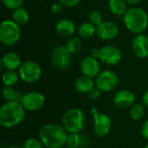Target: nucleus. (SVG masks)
Segmentation results:
<instances>
[{"label":"nucleus","mask_w":148,"mask_h":148,"mask_svg":"<svg viewBox=\"0 0 148 148\" xmlns=\"http://www.w3.org/2000/svg\"><path fill=\"white\" fill-rule=\"evenodd\" d=\"M94 119V133L98 137H105L108 135L112 127L111 118L103 113L99 112L96 108L91 110Z\"/></svg>","instance_id":"6e6552de"},{"label":"nucleus","mask_w":148,"mask_h":148,"mask_svg":"<svg viewBox=\"0 0 148 148\" xmlns=\"http://www.w3.org/2000/svg\"><path fill=\"white\" fill-rule=\"evenodd\" d=\"M123 20L126 28L134 34H142L148 25V15L146 10L140 7L132 6L128 8Z\"/></svg>","instance_id":"7ed1b4c3"},{"label":"nucleus","mask_w":148,"mask_h":148,"mask_svg":"<svg viewBox=\"0 0 148 148\" xmlns=\"http://www.w3.org/2000/svg\"><path fill=\"white\" fill-rule=\"evenodd\" d=\"M20 79L19 74L14 70H6L2 75V82L4 87L15 86Z\"/></svg>","instance_id":"5701e85b"},{"label":"nucleus","mask_w":148,"mask_h":148,"mask_svg":"<svg viewBox=\"0 0 148 148\" xmlns=\"http://www.w3.org/2000/svg\"><path fill=\"white\" fill-rule=\"evenodd\" d=\"M22 35L21 28L12 20H3L0 26V41L6 47L16 45Z\"/></svg>","instance_id":"39448f33"},{"label":"nucleus","mask_w":148,"mask_h":148,"mask_svg":"<svg viewBox=\"0 0 148 148\" xmlns=\"http://www.w3.org/2000/svg\"><path fill=\"white\" fill-rule=\"evenodd\" d=\"M65 47H66L67 50L71 55L72 54H76L82 48V41L81 37H77V36L71 37L67 41V42L65 44Z\"/></svg>","instance_id":"b1692460"},{"label":"nucleus","mask_w":148,"mask_h":148,"mask_svg":"<svg viewBox=\"0 0 148 148\" xmlns=\"http://www.w3.org/2000/svg\"><path fill=\"white\" fill-rule=\"evenodd\" d=\"M33 1H37L38 2V1H42V0H33Z\"/></svg>","instance_id":"4c0bfd02"},{"label":"nucleus","mask_w":148,"mask_h":148,"mask_svg":"<svg viewBox=\"0 0 148 148\" xmlns=\"http://www.w3.org/2000/svg\"><path fill=\"white\" fill-rule=\"evenodd\" d=\"M82 136L79 134H69L66 139L65 147L67 148L81 147Z\"/></svg>","instance_id":"a878e982"},{"label":"nucleus","mask_w":148,"mask_h":148,"mask_svg":"<svg viewBox=\"0 0 148 148\" xmlns=\"http://www.w3.org/2000/svg\"><path fill=\"white\" fill-rule=\"evenodd\" d=\"M56 30L59 36L62 37H69L75 34V25L71 20L68 18H62L56 22Z\"/></svg>","instance_id":"f3484780"},{"label":"nucleus","mask_w":148,"mask_h":148,"mask_svg":"<svg viewBox=\"0 0 148 148\" xmlns=\"http://www.w3.org/2000/svg\"><path fill=\"white\" fill-rule=\"evenodd\" d=\"M9 148H23L21 147L20 146H18V145H12V146H10Z\"/></svg>","instance_id":"e433bc0d"},{"label":"nucleus","mask_w":148,"mask_h":148,"mask_svg":"<svg viewBox=\"0 0 148 148\" xmlns=\"http://www.w3.org/2000/svg\"><path fill=\"white\" fill-rule=\"evenodd\" d=\"M68 132L62 124L49 123L39 131V140L46 148H62L65 146Z\"/></svg>","instance_id":"f257e3e1"},{"label":"nucleus","mask_w":148,"mask_h":148,"mask_svg":"<svg viewBox=\"0 0 148 148\" xmlns=\"http://www.w3.org/2000/svg\"><path fill=\"white\" fill-rule=\"evenodd\" d=\"M141 134L147 140H148V120L143 123L141 127Z\"/></svg>","instance_id":"473e14b6"},{"label":"nucleus","mask_w":148,"mask_h":148,"mask_svg":"<svg viewBox=\"0 0 148 148\" xmlns=\"http://www.w3.org/2000/svg\"><path fill=\"white\" fill-rule=\"evenodd\" d=\"M98 54H99V49H97V48H95V49H91V51H90V56L93 57H95L97 59H98Z\"/></svg>","instance_id":"f704fd0d"},{"label":"nucleus","mask_w":148,"mask_h":148,"mask_svg":"<svg viewBox=\"0 0 148 148\" xmlns=\"http://www.w3.org/2000/svg\"><path fill=\"white\" fill-rule=\"evenodd\" d=\"M20 79L29 84L36 83L42 76V69L40 65L35 61H25L22 63L18 69Z\"/></svg>","instance_id":"0eeeda50"},{"label":"nucleus","mask_w":148,"mask_h":148,"mask_svg":"<svg viewBox=\"0 0 148 148\" xmlns=\"http://www.w3.org/2000/svg\"><path fill=\"white\" fill-rule=\"evenodd\" d=\"M95 87L101 92L109 93L115 90L119 85L120 79L118 75L112 70H102L95 78Z\"/></svg>","instance_id":"423d86ee"},{"label":"nucleus","mask_w":148,"mask_h":148,"mask_svg":"<svg viewBox=\"0 0 148 148\" xmlns=\"http://www.w3.org/2000/svg\"><path fill=\"white\" fill-rule=\"evenodd\" d=\"M88 20L95 27L99 26L100 24H101L104 22L103 21V16H102L101 11H99L97 10H93L90 11V13L88 15Z\"/></svg>","instance_id":"bb28decb"},{"label":"nucleus","mask_w":148,"mask_h":148,"mask_svg":"<svg viewBox=\"0 0 148 148\" xmlns=\"http://www.w3.org/2000/svg\"><path fill=\"white\" fill-rule=\"evenodd\" d=\"M142 101H143V104L145 105V107L148 108V89L145 91V93L142 95Z\"/></svg>","instance_id":"72a5a7b5"},{"label":"nucleus","mask_w":148,"mask_h":148,"mask_svg":"<svg viewBox=\"0 0 148 148\" xmlns=\"http://www.w3.org/2000/svg\"><path fill=\"white\" fill-rule=\"evenodd\" d=\"M44 146L41 142L40 140L35 139V138H29L27 139L23 145V148H43Z\"/></svg>","instance_id":"cd10ccee"},{"label":"nucleus","mask_w":148,"mask_h":148,"mask_svg":"<svg viewBox=\"0 0 148 148\" xmlns=\"http://www.w3.org/2000/svg\"><path fill=\"white\" fill-rule=\"evenodd\" d=\"M25 111L21 102H5L0 108V125L4 128L18 126L25 118Z\"/></svg>","instance_id":"f03ea898"},{"label":"nucleus","mask_w":148,"mask_h":148,"mask_svg":"<svg viewBox=\"0 0 148 148\" xmlns=\"http://www.w3.org/2000/svg\"><path fill=\"white\" fill-rule=\"evenodd\" d=\"M145 114V105L142 103H134L129 109V115L133 121H140Z\"/></svg>","instance_id":"393cba45"},{"label":"nucleus","mask_w":148,"mask_h":148,"mask_svg":"<svg viewBox=\"0 0 148 148\" xmlns=\"http://www.w3.org/2000/svg\"><path fill=\"white\" fill-rule=\"evenodd\" d=\"M60 2L64 5V7H69V8H72L76 6L80 0H60Z\"/></svg>","instance_id":"2f4dec72"},{"label":"nucleus","mask_w":148,"mask_h":148,"mask_svg":"<svg viewBox=\"0 0 148 148\" xmlns=\"http://www.w3.org/2000/svg\"><path fill=\"white\" fill-rule=\"evenodd\" d=\"M101 91L98 88L95 87V88L88 94V97L89 100H91V101H95V100H97V99L101 96Z\"/></svg>","instance_id":"7c9ffc66"},{"label":"nucleus","mask_w":148,"mask_h":148,"mask_svg":"<svg viewBox=\"0 0 148 148\" xmlns=\"http://www.w3.org/2000/svg\"><path fill=\"white\" fill-rule=\"evenodd\" d=\"M77 33L79 37L82 39H89L96 35V27L90 22L82 23L77 28Z\"/></svg>","instance_id":"6ab92c4d"},{"label":"nucleus","mask_w":148,"mask_h":148,"mask_svg":"<svg viewBox=\"0 0 148 148\" xmlns=\"http://www.w3.org/2000/svg\"><path fill=\"white\" fill-rule=\"evenodd\" d=\"M119 34V28L116 23L109 21H104L96 27L97 36L103 41H110L114 39Z\"/></svg>","instance_id":"4468645a"},{"label":"nucleus","mask_w":148,"mask_h":148,"mask_svg":"<svg viewBox=\"0 0 148 148\" xmlns=\"http://www.w3.org/2000/svg\"><path fill=\"white\" fill-rule=\"evenodd\" d=\"M2 148H4V147H2Z\"/></svg>","instance_id":"ea45409f"},{"label":"nucleus","mask_w":148,"mask_h":148,"mask_svg":"<svg viewBox=\"0 0 148 148\" xmlns=\"http://www.w3.org/2000/svg\"><path fill=\"white\" fill-rule=\"evenodd\" d=\"M21 103L29 112H36L42 108L45 103L44 95L38 91H30L23 95Z\"/></svg>","instance_id":"9d476101"},{"label":"nucleus","mask_w":148,"mask_h":148,"mask_svg":"<svg viewBox=\"0 0 148 148\" xmlns=\"http://www.w3.org/2000/svg\"><path fill=\"white\" fill-rule=\"evenodd\" d=\"M122 58L121 51L119 48L114 45H105L99 49L98 59L107 65H116Z\"/></svg>","instance_id":"9b49d317"},{"label":"nucleus","mask_w":148,"mask_h":148,"mask_svg":"<svg viewBox=\"0 0 148 148\" xmlns=\"http://www.w3.org/2000/svg\"><path fill=\"white\" fill-rule=\"evenodd\" d=\"M95 87V82L93 78L82 75L75 82V88L80 94L88 95Z\"/></svg>","instance_id":"a211bd4d"},{"label":"nucleus","mask_w":148,"mask_h":148,"mask_svg":"<svg viewBox=\"0 0 148 148\" xmlns=\"http://www.w3.org/2000/svg\"><path fill=\"white\" fill-rule=\"evenodd\" d=\"M3 5L11 10H14L16 9H18L22 7L23 3V0H2Z\"/></svg>","instance_id":"c85d7f7f"},{"label":"nucleus","mask_w":148,"mask_h":148,"mask_svg":"<svg viewBox=\"0 0 148 148\" xmlns=\"http://www.w3.org/2000/svg\"><path fill=\"white\" fill-rule=\"evenodd\" d=\"M80 70L82 75L95 78L101 72V65L99 59L91 56L84 57L80 63Z\"/></svg>","instance_id":"f8f14e48"},{"label":"nucleus","mask_w":148,"mask_h":148,"mask_svg":"<svg viewBox=\"0 0 148 148\" xmlns=\"http://www.w3.org/2000/svg\"><path fill=\"white\" fill-rule=\"evenodd\" d=\"M51 62L58 69H67L71 64V54L67 50L65 45H56L51 51Z\"/></svg>","instance_id":"1a4fd4ad"},{"label":"nucleus","mask_w":148,"mask_h":148,"mask_svg":"<svg viewBox=\"0 0 148 148\" xmlns=\"http://www.w3.org/2000/svg\"><path fill=\"white\" fill-rule=\"evenodd\" d=\"M113 101L115 107L121 109L130 108L135 101L134 94L127 89H121L116 92L114 95Z\"/></svg>","instance_id":"ddd939ff"},{"label":"nucleus","mask_w":148,"mask_h":148,"mask_svg":"<svg viewBox=\"0 0 148 148\" xmlns=\"http://www.w3.org/2000/svg\"><path fill=\"white\" fill-rule=\"evenodd\" d=\"M62 125L68 134H79L85 125V114L78 108L68 109L62 115Z\"/></svg>","instance_id":"20e7f679"},{"label":"nucleus","mask_w":148,"mask_h":148,"mask_svg":"<svg viewBox=\"0 0 148 148\" xmlns=\"http://www.w3.org/2000/svg\"><path fill=\"white\" fill-rule=\"evenodd\" d=\"M108 8L115 16H124L127 12V3L125 0H108Z\"/></svg>","instance_id":"aec40b11"},{"label":"nucleus","mask_w":148,"mask_h":148,"mask_svg":"<svg viewBox=\"0 0 148 148\" xmlns=\"http://www.w3.org/2000/svg\"><path fill=\"white\" fill-rule=\"evenodd\" d=\"M145 148H148V144L146 146V147H145Z\"/></svg>","instance_id":"58836bf2"},{"label":"nucleus","mask_w":148,"mask_h":148,"mask_svg":"<svg viewBox=\"0 0 148 148\" xmlns=\"http://www.w3.org/2000/svg\"><path fill=\"white\" fill-rule=\"evenodd\" d=\"M11 20L13 22H15L16 24H18L19 26H22V25L26 24L29 22V14L28 10L20 7V8L16 9L12 11Z\"/></svg>","instance_id":"4be33fe9"},{"label":"nucleus","mask_w":148,"mask_h":148,"mask_svg":"<svg viewBox=\"0 0 148 148\" xmlns=\"http://www.w3.org/2000/svg\"><path fill=\"white\" fill-rule=\"evenodd\" d=\"M132 51L138 58L148 57V36L145 34L137 35L132 42Z\"/></svg>","instance_id":"2eb2a0df"},{"label":"nucleus","mask_w":148,"mask_h":148,"mask_svg":"<svg viewBox=\"0 0 148 148\" xmlns=\"http://www.w3.org/2000/svg\"><path fill=\"white\" fill-rule=\"evenodd\" d=\"M127 2V4H130V5H133V6H135L137 4H139L141 0H125Z\"/></svg>","instance_id":"c9c22d12"},{"label":"nucleus","mask_w":148,"mask_h":148,"mask_svg":"<svg viewBox=\"0 0 148 148\" xmlns=\"http://www.w3.org/2000/svg\"><path fill=\"white\" fill-rule=\"evenodd\" d=\"M2 96L5 102H21L23 95L13 87H4L2 90Z\"/></svg>","instance_id":"412c9836"},{"label":"nucleus","mask_w":148,"mask_h":148,"mask_svg":"<svg viewBox=\"0 0 148 148\" xmlns=\"http://www.w3.org/2000/svg\"><path fill=\"white\" fill-rule=\"evenodd\" d=\"M23 62L20 56L15 52H7L5 53L1 60V64L3 69L6 70H14L19 69Z\"/></svg>","instance_id":"dca6fc26"},{"label":"nucleus","mask_w":148,"mask_h":148,"mask_svg":"<svg viewBox=\"0 0 148 148\" xmlns=\"http://www.w3.org/2000/svg\"><path fill=\"white\" fill-rule=\"evenodd\" d=\"M64 5L61 2H55L51 4L50 10L54 15H59L62 12Z\"/></svg>","instance_id":"c756f323"}]
</instances>
